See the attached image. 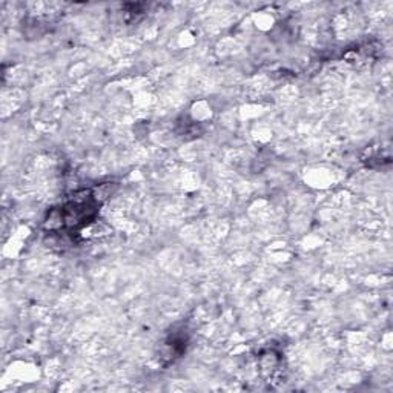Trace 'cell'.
<instances>
[{"mask_svg": "<svg viewBox=\"0 0 393 393\" xmlns=\"http://www.w3.org/2000/svg\"><path fill=\"white\" fill-rule=\"evenodd\" d=\"M188 346V338H186L183 330L180 332H172L166 340L163 341L162 360H168V363H174L177 358H180Z\"/></svg>", "mask_w": 393, "mask_h": 393, "instance_id": "cell-1", "label": "cell"}]
</instances>
